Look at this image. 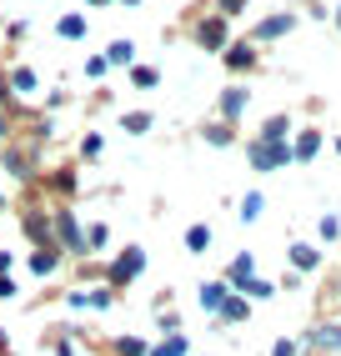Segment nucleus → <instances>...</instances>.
I'll list each match as a JSON object with an SVG mask.
<instances>
[{
	"label": "nucleus",
	"instance_id": "obj_28",
	"mask_svg": "<svg viewBox=\"0 0 341 356\" xmlns=\"http://www.w3.org/2000/svg\"><path fill=\"white\" fill-rule=\"evenodd\" d=\"M206 140H216V146H226V140H231V126H206Z\"/></svg>",
	"mask_w": 341,
	"mask_h": 356
},
{
	"label": "nucleus",
	"instance_id": "obj_19",
	"mask_svg": "<svg viewBox=\"0 0 341 356\" xmlns=\"http://www.w3.org/2000/svg\"><path fill=\"white\" fill-rule=\"evenodd\" d=\"M86 306H90V312H106V306H116V291H111V286L90 291V296H86Z\"/></svg>",
	"mask_w": 341,
	"mask_h": 356
},
{
	"label": "nucleus",
	"instance_id": "obj_30",
	"mask_svg": "<svg viewBox=\"0 0 341 356\" xmlns=\"http://www.w3.org/2000/svg\"><path fill=\"white\" fill-rule=\"evenodd\" d=\"M216 6H221V15H236L241 6H246V0H216Z\"/></svg>",
	"mask_w": 341,
	"mask_h": 356
},
{
	"label": "nucleus",
	"instance_id": "obj_27",
	"mask_svg": "<svg viewBox=\"0 0 341 356\" xmlns=\"http://www.w3.org/2000/svg\"><path fill=\"white\" fill-rule=\"evenodd\" d=\"M241 216L256 221V216H261V196H246V201H241Z\"/></svg>",
	"mask_w": 341,
	"mask_h": 356
},
{
	"label": "nucleus",
	"instance_id": "obj_20",
	"mask_svg": "<svg viewBox=\"0 0 341 356\" xmlns=\"http://www.w3.org/2000/svg\"><path fill=\"white\" fill-rule=\"evenodd\" d=\"M116 351H120V356H151L141 337H120V341H116Z\"/></svg>",
	"mask_w": 341,
	"mask_h": 356
},
{
	"label": "nucleus",
	"instance_id": "obj_26",
	"mask_svg": "<svg viewBox=\"0 0 341 356\" xmlns=\"http://www.w3.org/2000/svg\"><path fill=\"white\" fill-rule=\"evenodd\" d=\"M101 146H106L101 136H86V146H81V156H86V161H95V156H101Z\"/></svg>",
	"mask_w": 341,
	"mask_h": 356
},
{
	"label": "nucleus",
	"instance_id": "obj_5",
	"mask_svg": "<svg viewBox=\"0 0 341 356\" xmlns=\"http://www.w3.org/2000/svg\"><path fill=\"white\" fill-rule=\"evenodd\" d=\"M45 191H51V196H76L81 191V186H76V165H61V171H51V186H45Z\"/></svg>",
	"mask_w": 341,
	"mask_h": 356
},
{
	"label": "nucleus",
	"instance_id": "obj_34",
	"mask_svg": "<svg viewBox=\"0 0 341 356\" xmlns=\"http://www.w3.org/2000/svg\"><path fill=\"white\" fill-rule=\"evenodd\" d=\"M6 131H10V121H6V111H0V136H6Z\"/></svg>",
	"mask_w": 341,
	"mask_h": 356
},
{
	"label": "nucleus",
	"instance_id": "obj_23",
	"mask_svg": "<svg viewBox=\"0 0 341 356\" xmlns=\"http://www.w3.org/2000/svg\"><path fill=\"white\" fill-rule=\"evenodd\" d=\"M120 126H126L131 136H141V131H151V115H145V111H131V115H126Z\"/></svg>",
	"mask_w": 341,
	"mask_h": 356
},
{
	"label": "nucleus",
	"instance_id": "obj_18",
	"mask_svg": "<svg viewBox=\"0 0 341 356\" xmlns=\"http://www.w3.org/2000/svg\"><path fill=\"white\" fill-rule=\"evenodd\" d=\"M316 146H322V136H316V131H306V136L296 140V151H291V156H301V161H311V156H316Z\"/></svg>",
	"mask_w": 341,
	"mask_h": 356
},
{
	"label": "nucleus",
	"instance_id": "obj_17",
	"mask_svg": "<svg viewBox=\"0 0 341 356\" xmlns=\"http://www.w3.org/2000/svg\"><path fill=\"white\" fill-rule=\"evenodd\" d=\"M131 81H136L141 90H151V86L161 81V70H156V65H136V70H131Z\"/></svg>",
	"mask_w": 341,
	"mask_h": 356
},
{
	"label": "nucleus",
	"instance_id": "obj_7",
	"mask_svg": "<svg viewBox=\"0 0 341 356\" xmlns=\"http://www.w3.org/2000/svg\"><path fill=\"white\" fill-rule=\"evenodd\" d=\"M226 65L231 70H251L256 65V45L246 40V45H226Z\"/></svg>",
	"mask_w": 341,
	"mask_h": 356
},
{
	"label": "nucleus",
	"instance_id": "obj_1",
	"mask_svg": "<svg viewBox=\"0 0 341 356\" xmlns=\"http://www.w3.org/2000/svg\"><path fill=\"white\" fill-rule=\"evenodd\" d=\"M141 266H145V251H141V246H126V251H120L111 266H106L111 291H116V286H126V281H136V276H141Z\"/></svg>",
	"mask_w": 341,
	"mask_h": 356
},
{
	"label": "nucleus",
	"instance_id": "obj_4",
	"mask_svg": "<svg viewBox=\"0 0 341 356\" xmlns=\"http://www.w3.org/2000/svg\"><path fill=\"white\" fill-rule=\"evenodd\" d=\"M196 40L206 45V51H226V15H211L196 26Z\"/></svg>",
	"mask_w": 341,
	"mask_h": 356
},
{
	"label": "nucleus",
	"instance_id": "obj_35",
	"mask_svg": "<svg viewBox=\"0 0 341 356\" xmlns=\"http://www.w3.org/2000/svg\"><path fill=\"white\" fill-rule=\"evenodd\" d=\"M86 6H111V0H86Z\"/></svg>",
	"mask_w": 341,
	"mask_h": 356
},
{
	"label": "nucleus",
	"instance_id": "obj_31",
	"mask_svg": "<svg viewBox=\"0 0 341 356\" xmlns=\"http://www.w3.org/2000/svg\"><path fill=\"white\" fill-rule=\"evenodd\" d=\"M271 356H296V341H276V351Z\"/></svg>",
	"mask_w": 341,
	"mask_h": 356
},
{
	"label": "nucleus",
	"instance_id": "obj_14",
	"mask_svg": "<svg viewBox=\"0 0 341 356\" xmlns=\"http://www.w3.org/2000/svg\"><path fill=\"white\" fill-rule=\"evenodd\" d=\"M101 56H106L111 65H126V60H131L136 51H131V40H111V45H106V51H101Z\"/></svg>",
	"mask_w": 341,
	"mask_h": 356
},
{
	"label": "nucleus",
	"instance_id": "obj_12",
	"mask_svg": "<svg viewBox=\"0 0 341 356\" xmlns=\"http://www.w3.org/2000/svg\"><path fill=\"white\" fill-rule=\"evenodd\" d=\"M111 241V226L106 221H90V231H86V251H101Z\"/></svg>",
	"mask_w": 341,
	"mask_h": 356
},
{
	"label": "nucleus",
	"instance_id": "obj_22",
	"mask_svg": "<svg viewBox=\"0 0 341 356\" xmlns=\"http://www.w3.org/2000/svg\"><path fill=\"white\" fill-rule=\"evenodd\" d=\"M221 312H226L231 321H246V316H251V306L241 301V296H226V306H221Z\"/></svg>",
	"mask_w": 341,
	"mask_h": 356
},
{
	"label": "nucleus",
	"instance_id": "obj_37",
	"mask_svg": "<svg viewBox=\"0 0 341 356\" xmlns=\"http://www.w3.org/2000/svg\"><path fill=\"white\" fill-rule=\"evenodd\" d=\"M336 20H341V10H336Z\"/></svg>",
	"mask_w": 341,
	"mask_h": 356
},
{
	"label": "nucleus",
	"instance_id": "obj_13",
	"mask_svg": "<svg viewBox=\"0 0 341 356\" xmlns=\"http://www.w3.org/2000/svg\"><path fill=\"white\" fill-rule=\"evenodd\" d=\"M65 40H81L86 35V15H61V26H56Z\"/></svg>",
	"mask_w": 341,
	"mask_h": 356
},
{
	"label": "nucleus",
	"instance_id": "obj_6",
	"mask_svg": "<svg viewBox=\"0 0 341 356\" xmlns=\"http://www.w3.org/2000/svg\"><path fill=\"white\" fill-rule=\"evenodd\" d=\"M291 26H296V20H291V15H266L261 26H256V40H276V35H286Z\"/></svg>",
	"mask_w": 341,
	"mask_h": 356
},
{
	"label": "nucleus",
	"instance_id": "obj_32",
	"mask_svg": "<svg viewBox=\"0 0 341 356\" xmlns=\"http://www.w3.org/2000/svg\"><path fill=\"white\" fill-rule=\"evenodd\" d=\"M0 296H15V281L10 276H0Z\"/></svg>",
	"mask_w": 341,
	"mask_h": 356
},
{
	"label": "nucleus",
	"instance_id": "obj_3",
	"mask_svg": "<svg viewBox=\"0 0 341 356\" xmlns=\"http://www.w3.org/2000/svg\"><path fill=\"white\" fill-rule=\"evenodd\" d=\"M291 161V151L281 146V140H256L251 146V165L256 171H271V165H286Z\"/></svg>",
	"mask_w": 341,
	"mask_h": 356
},
{
	"label": "nucleus",
	"instance_id": "obj_25",
	"mask_svg": "<svg viewBox=\"0 0 341 356\" xmlns=\"http://www.w3.org/2000/svg\"><path fill=\"white\" fill-rule=\"evenodd\" d=\"M106 70H111L106 56H90V60H86V76H90V81H95V76H106Z\"/></svg>",
	"mask_w": 341,
	"mask_h": 356
},
{
	"label": "nucleus",
	"instance_id": "obj_29",
	"mask_svg": "<svg viewBox=\"0 0 341 356\" xmlns=\"http://www.w3.org/2000/svg\"><path fill=\"white\" fill-rule=\"evenodd\" d=\"M246 291H251V296H271V281H256V276H251V281H246Z\"/></svg>",
	"mask_w": 341,
	"mask_h": 356
},
{
	"label": "nucleus",
	"instance_id": "obj_11",
	"mask_svg": "<svg viewBox=\"0 0 341 356\" xmlns=\"http://www.w3.org/2000/svg\"><path fill=\"white\" fill-rule=\"evenodd\" d=\"M201 301L211 306V312H221V306H226V286H221V281H206V286H201Z\"/></svg>",
	"mask_w": 341,
	"mask_h": 356
},
{
	"label": "nucleus",
	"instance_id": "obj_8",
	"mask_svg": "<svg viewBox=\"0 0 341 356\" xmlns=\"http://www.w3.org/2000/svg\"><path fill=\"white\" fill-rule=\"evenodd\" d=\"M241 111H246V90H241V86H231V90H221V115H226V126L236 121V115Z\"/></svg>",
	"mask_w": 341,
	"mask_h": 356
},
{
	"label": "nucleus",
	"instance_id": "obj_36",
	"mask_svg": "<svg viewBox=\"0 0 341 356\" xmlns=\"http://www.w3.org/2000/svg\"><path fill=\"white\" fill-rule=\"evenodd\" d=\"M0 206H6V196H0Z\"/></svg>",
	"mask_w": 341,
	"mask_h": 356
},
{
	"label": "nucleus",
	"instance_id": "obj_2",
	"mask_svg": "<svg viewBox=\"0 0 341 356\" xmlns=\"http://www.w3.org/2000/svg\"><path fill=\"white\" fill-rule=\"evenodd\" d=\"M20 226H26V236L45 251V246H56V236H51V216H45L40 206H26V216H20Z\"/></svg>",
	"mask_w": 341,
	"mask_h": 356
},
{
	"label": "nucleus",
	"instance_id": "obj_16",
	"mask_svg": "<svg viewBox=\"0 0 341 356\" xmlns=\"http://www.w3.org/2000/svg\"><path fill=\"white\" fill-rule=\"evenodd\" d=\"M251 271H256V261H251V251H241V256L231 261V281H251Z\"/></svg>",
	"mask_w": 341,
	"mask_h": 356
},
{
	"label": "nucleus",
	"instance_id": "obj_15",
	"mask_svg": "<svg viewBox=\"0 0 341 356\" xmlns=\"http://www.w3.org/2000/svg\"><path fill=\"white\" fill-rule=\"evenodd\" d=\"M186 346H191V341H186L181 331H176V337H166V341H161V346H156L151 356H186Z\"/></svg>",
	"mask_w": 341,
	"mask_h": 356
},
{
	"label": "nucleus",
	"instance_id": "obj_9",
	"mask_svg": "<svg viewBox=\"0 0 341 356\" xmlns=\"http://www.w3.org/2000/svg\"><path fill=\"white\" fill-rule=\"evenodd\" d=\"M56 266H61V251H56V246H45V251L31 256V271H35V276H51Z\"/></svg>",
	"mask_w": 341,
	"mask_h": 356
},
{
	"label": "nucleus",
	"instance_id": "obj_33",
	"mask_svg": "<svg viewBox=\"0 0 341 356\" xmlns=\"http://www.w3.org/2000/svg\"><path fill=\"white\" fill-rule=\"evenodd\" d=\"M6 271H10V256H6V251H0V276H6Z\"/></svg>",
	"mask_w": 341,
	"mask_h": 356
},
{
	"label": "nucleus",
	"instance_id": "obj_21",
	"mask_svg": "<svg viewBox=\"0 0 341 356\" xmlns=\"http://www.w3.org/2000/svg\"><path fill=\"white\" fill-rule=\"evenodd\" d=\"M186 246H191V251H206V246H211V231H206V226H191V231H186Z\"/></svg>",
	"mask_w": 341,
	"mask_h": 356
},
{
	"label": "nucleus",
	"instance_id": "obj_24",
	"mask_svg": "<svg viewBox=\"0 0 341 356\" xmlns=\"http://www.w3.org/2000/svg\"><path fill=\"white\" fill-rule=\"evenodd\" d=\"M291 261H296L301 271H311V266H316V251H311V246H291Z\"/></svg>",
	"mask_w": 341,
	"mask_h": 356
},
{
	"label": "nucleus",
	"instance_id": "obj_10",
	"mask_svg": "<svg viewBox=\"0 0 341 356\" xmlns=\"http://www.w3.org/2000/svg\"><path fill=\"white\" fill-rule=\"evenodd\" d=\"M10 81H15V90H20V96H35V86H40L31 65H15V76H10Z\"/></svg>",
	"mask_w": 341,
	"mask_h": 356
}]
</instances>
